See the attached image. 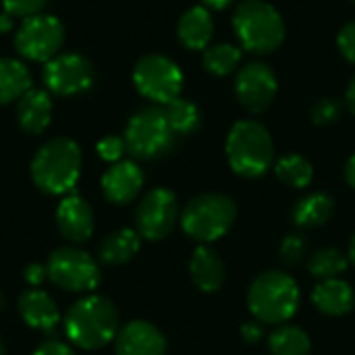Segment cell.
Listing matches in <instances>:
<instances>
[{
    "label": "cell",
    "instance_id": "41",
    "mask_svg": "<svg viewBox=\"0 0 355 355\" xmlns=\"http://www.w3.org/2000/svg\"><path fill=\"white\" fill-rule=\"evenodd\" d=\"M206 8H214V10H223L227 6H231L235 0H202Z\"/></svg>",
    "mask_w": 355,
    "mask_h": 355
},
{
    "label": "cell",
    "instance_id": "17",
    "mask_svg": "<svg viewBox=\"0 0 355 355\" xmlns=\"http://www.w3.org/2000/svg\"><path fill=\"white\" fill-rule=\"evenodd\" d=\"M19 314L27 327H31L40 333H52L60 322L58 306L42 289H27L21 293Z\"/></svg>",
    "mask_w": 355,
    "mask_h": 355
},
{
    "label": "cell",
    "instance_id": "45",
    "mask_svg": "<svg viewBox=\"0 0 355 355\" xmlns=\"http://www.w3.org/2000/svg\"><path fill=\"white\" fill-rule=\"evenodd\" d=\"M349 2H355V0H349Z\"/></svg>",
    "mask_w": 355,
    "mask_h": 355
},
{
    "label": "cell",
    "instance_id": "22",
    "mask_svg": "<svg viewBox=\"0 0 355 355\" xmlns=\"http://www.w3.org/2000/svg\"><path fill=\"white\" fill-rule=\"evenodd\" d=\"M333 214H335V200L329 193L316 191V193H308L293 206L291 223L297 229L310 231L327 225Z\"/></svg>",
    "mask_w": 355,
    "mask_h": 355
},
{
    "label": "cell",
    "instance_id": "38",
    "mask_svg": "<svg viewBox=\"0 0 355 355\" xmlns=\"http://www.w3.org/2000/svg\"><path fill=\"white\" fill-rule=\"evenodd\" d=\"M12 29H15V17L8 15L6 10H2L0 12V33H8Z\"/></svg>",
    "mask_w": 355,
    "mask_h": 355
},
{
    "label": "cell",
    "instance_id": "33",
    "mask_svg": "<svg viewBox=\"0 0 355 355\" xmlns=\"http://www.w3.org/2000/svg\"><path fill=\"white\" fill-rule=\"evenodd\" d=\"M96 150H98V154H100L102 160L114 164V162H119L123 158V154L127 152V146H125V139L123 137H119V135H106V137H102L98 141Z\"/></svg>",
    "mask_w": 355,
    "mask_h": 355
},
{
    "label": "cell",
    "instance_id": "14",
    "mask_svg": "<svg viewBox=\"0 0 355 355\" xmlns=\"http://www.w3.org/2000/svg\"><path fill=\"white\" fill-rule=\"evenodd\" d=\"M144 187V171L133 160H119L102 175V193L114 206L133 202Z\"/></svg>",
    "mask_w": 355,
    "mask_h": 355
},
{
    "label": "cell",
    "instance_id": "43",
    "mask_svg": "<svg viewBox=\"0 0 355 355\" xmlns=\"http://www.w3.org/2000/svg\"><path fill=\"white\" fill-rule=\"evenodd\" d=\"M0 355H6V349H4V341H2V335H0Z\"/></svg>",
    "mask_w": 355,
    "mask_h": 355
},
{
    "label": "cell",
    "instance_id": "16",
    "mask_svg": "<svg viewBox=\"0 0 355 355\" xmlns=\"http://www.w3.org/2000/svg\"><path fill=\"white\" fill-rule=\"evenodd\" d=\"M56 225L64 239L71 243H83L94 233L92 206L79 196H64L56 210Z\"/></svg>",
    "mask_w": 355,
    "mask_h": 355
},
{
    "label": "cell",
    "instance_id": "34",
    "mask_svg": "<svg viewBox=\"0 0 355 355\" xmlns=\"http://www.w3.org/2000/svg\"><path fill=\"white\" fill-rule=\"evenodd\" d=\"M337 48L347 62L355 64V21L345 23L337 35Z\"/></svg>",
    "mask_w": 355,
    "mask_h": 355
},
{
    "label": "cell",
    "instance_id": "24",
    "mask_svg": "<svg viewBox=\"0 0 355 355\" xmlns=\"http://www.w3.org/2000/svg\"><path fill=\"white\" fill-rule=\"evenodd\" d=\"M139 245L141 235L135 229H119L100 243V260L110 266L125 264L139 252Z\"/></svg>",
    "mask_w": 355,
    "mask_h": 355
},
{
    "label": "cell",
    "instance_id": "21",
    "mask_svg": "<svg viewBox=\"0 0 355 355\" xmlns=\"http://www.w3.org/2000/svg\"><path fill=\"white\" fill-rule=\"evenodd\" d=\"M312 304L327 316H345L355 306L354 289L343 279L320 281L312 291Z\"/></svg>",
    "mask_w": 355,
    "mask_h": 355
},
{
    "label": "cell",
    "instance_id": "12",
    "mask_svg": "<svg viewBox=\"0 0 355 355\" xmlns=\"http://www.w3.org/2000/svg\"><path fill=\"white\" fill-rule=\"evenodd\" d=\"M44 83L50 94L62 98L77 96L92 87L94 67L77 52H60L44 64Z\"/></svg>",
    "mask_w": 355,
    "mask_h": 355
},
{
    "label": "cell",
    "instance_id": "25",
    "mask_svg": "<svg viewBox=\"0 0 355 355\" xmlns=\"http://www.w3.org/2000/svg\"><path fill=\"white\" fill-rule=\"evenodd\" d=\"M268 349L272 355H310L312 341L304 329L295 324H281L268 337Z\"/></svg>",
    "mask_w": 355,
    "mask_h": 355
},
{
    "label": "cell",
    "instance_id": "44",
    "mask_svg": "<svg viewBox=\"0 0 355 355\" xmlns=\"http://www.w3.org/2000/svg\"><path fill=\"white\" fill-rule=\"evenodd\" d=\"M2 308H4V297H2V293H0V312H2Z\"/></svg>",
    "mask_w": 355,
    "mask_h": 355
},
{
    "label": "cell",
    "instance_id": "32",
    "mask_svg": "<svg viewBox=\"0 0 355 355\" xmlns=\"http://www.w3.org/2000/svg\"><path fill=\"white\" fill-rule=\"evenodd\" d=\"M46 6H48V0H2V10H6L8 15L21 21L42 15Z\"/></svg>",
    "mask_w": 355,
    "mask_h": 355
},
{
    "label": "cell",
    "instance_id": "2",
    "mask_svg": "<svg viewBox=\"0 0 355 355\" xmlns=\"http://www.w3.org/2000/svg\"><path fill=\"white\" fill-rule=\"evenodd\" d=\"M81 175V148L71 137L46 141L31 160V179L48 196H67Z\"/></svg>",
    "mask_w": 355,
    "mask_h": 355
},
{
    "label": "cell",
    "instance_id": "26",
    "mask_svg": "<svg viewBox=\"0 0 355 355\" xmlns=\"http://www.w3.org/2000/svg\"><path fill=\"white\" fill-rule=\"evenodd\" d=\"M277 179L293 189H306L314 179V166L302 154H285L275 164Z\"/></svg>",
    "mask_w": 355,
    "mask_h": 355
},
{
    "label": "cell",
    "instance_id": "10",
    "mask_svg": "<svg viewBox=\"0 0 355 355\" xmlns=\"http://www.w3.org/2000/svg\"><path fill=\"white\" fill-rule=\"evenodd\" d=\"M64 44V25L52 15H35L25 21L15 31L17 52L33 62H48Z\"/></svg>",
    "mask_w": 355,
    "mask_h": 355
},
{
    "label": "cell",
    "instance_id": "6",
    "mask_svg": "<svg viewBox=\"0 0 355 355\" xmlns=\"http://www.w3.org/2000/svg\"><path fill=\"white\" fill-rule=\"evenodd\" d=\"M237 218L235 202L225 193H202L187 202L179 220L187 237L208 245L229 233Z\"/></svg>",
    "mask_w": 355,
    "mask_h": 355
},
{
    "label": "cell",
    "instance_id": "35",
    "mask_svg": "<svg viewBox=\"0 0 355 355\" xmlns=\"http://www.w3.org/2000/svg\"><path fill=\"white\" fill-rule=\"evenodd\" d=\"M23 279H25V283H27L31 289H40L42 283L48 279V270H46V266H42V264H29V266L25 268V272H23Z\"/></svg>",
    "mask_w": 355,
    "mask_h": 355
},
{
    "label": "cell",
    "instance_id": "9",
    "mask_svg": "<svg viewBox=\"0 0 355 355\" xmlns=\"http://www.w3.org/2000/svg\"><path fill=\"white\" fill-rule=\"evenodd\" d=\"M46 270L54 285L73 293H89L100 285L98 262L87 252L73 245L54 250L48 258Z\"/></svg>",
    "mask_w": 355,
    "mask_h": 355
},
{
    "label": "cell",
    "instance_id": "8",
    "mask_svg": "<svg viewBox=\"0 0 355 355\" xmlns=\"http://www.w3.org/2000/svg\"><path fill=\"white\" fill-rule=\"evenodd\" d=\"M133 85L146 100L166 106L183 92V71L164 54H146L133 67Z\"/></svg>",
    "mask_w": 355,
    "mask_h": 355
},
{
    "label": "cell",
    "instance_id": "3",
    "mask_svg": "<svg viewBox=\"0 0 355 355\" xmlns=\"http://www.w3.org/2000/svg\"><path fill=\"white\" fill-rule=\"evenodd\" d=\"M229 166L243 179H258L268 173L275 160V144L270 131L252 119L237 121L225 144Z\"/></svg>",
    "mask_w": 355,
    "mask_h": 355
},
{
    "label": "cell",
    "instance_id": "20",
    "mask_svg": "<svg viewBox=\"0 0 355 355\" xmlns=\"http://www.w3.org/2000/svg\"><path fill=\"white\" fill-rule=\"evenodd\" d=\"M214 35V19L210 8L191 6L177 23V37L187 50H206Z\"/></svg>",
    "mask_w": 355,
    "mask_h": 355
},
{
    "label": "cell",
    "instance_id": "15",
    "mask_svg": "<svg viewBox=\"0 0 355 355\" xmlns=\"http://www.w3.org/2000/svg\"><path fill=\"white\" fill-rule=\"evenodd\" d=\"M116 355H166L164 335L148 320H131L116 335Z\"/></svg>",
    "mask_w": 355,
    "mask_h": 355
},
{
    "label": "cell",
    "instance_id": "7",
    "mask_svg": "<svg viewBox=\"0 0 355 355\" xmlns=\"http://www.w3.org/2000/svg\"><path fill=\"white\" fill-rule=\"evenodd\" d=\"M125 146L139 160H154L166 154L175 144V133L166 121V114L158 106L137 110L125 129Z\"/></svg>",
    "mask_w": 355,
    "mask_h": 355
},
{
    "label": "cell",
    "instance_id": "23",
    "mask_svg": "<svg viewBox=\"0 0 355 355\" xmlns=\"http://www.w3.org/2000/svg\"><path fill=\"white\" fill-rule=\"evenodd\" d=\"M31 89V73L17 58H0V106L19 102V98Z\"/></svg>",
    "mask_w": 355,
    "mask_h": 355
},
{
    "label": "cell",
    "instance_id": "5",
    "mask_svg": "<svg viewBox=\"0 0 355 355\" xmlns=\"http://www.w3.org/2000/svg\"><path fill=\"white\" fill-rule=\"evenodd\" d=\"M233 29L239 44L254 54H270L285 42V21L264 0L239 2L233 12Z\"/></svg>",
    "mask_w": 355,
    "mask_h": 355
},
{
    "label": "cell",
    "instance_id": "4",
    "mask_svg": "<svg viewBox=\"0 0 355 355\" xmlns=\"http://www.w3.org/2000/svg\"><path fill=\"white\" fill-rule=\"evenodd\" d=\"M300 297V287L293 277L281 270H268L252 281L248 308L262 324H283L295 316Z\"/></svg>",
    "mask_w": 355,
    "mask_h": 355
},
{
    "label": "cell",
    "instance_id": "37",
    "mask_svg": "<svg viewBox=\"0 0 355 355\" xmlns=\"http://www.w3.org/2000/svg\"><path fill=\"white\" fill-rule=\"evenodd\" d=\"M33 355H75V352L60 341H44Z\"/></svg>",
    "mask_w": 355,
    "mask_h": 355
},
{
    "label": "cell",
    "instance_id": "42",
    "mask_svg": "<svg viewBox=\"0 0 355 355\" xmlns=\"http://www.w3.org/2000/svg\"><path fill=\"white\" fill-rule=\"evenodd\" d=\"M347 256H349V262L355 264V235L352 237V243H349V252H347Z\"/></svg>",
    "mask_w": 355,
    "mask_h": 355
},
{
    "label": "cell",
    "instance_id": "11",
    "mask_svg": "<svg viewBox=\"0 0 355 355\" xmlns=\"http://www.w3.org/2000/svg\"><path fill=\"white\" fill-rule=\"evenodd\" d=\"M177 220H179L177 196L166 187H156L148 191L135 212L137 233L148 241H160L166 235H171Z\"/></svg>",
    "mask_w": 355,
    "mask_h": 355
},
{
    "label": "cell",
    "instance_id": "29",
    "mask_svg": "<svg viewBox=\"0 0 355 355\" xmlns=\"http://www.w3.org/2000/svg\"><path fill=\"white\" fill-rule=\"evenodd\" d=\"M241 62V50L235 44H214L208 46L202 54V67L214 77L231 75Z\"/></svg>",
    "mask_w": 355,
    "mask_h": 355
},
{
    "label": "cell",
    "instance_id": "36",
    "mask_svg": "<svg viewBox=\"0 0 355 355\" xmlns=\"http://www.w3.org/2000/svg\"><path fill=\"white\" fill-rule=\"evenodd\" d=\"M241 337H243V341L245 343H260L262 341V337H264V327H262V322L260 320H248V322H243L241 324Z\"/></svg>",
    "mask_w": 355,
    "mask_h": 355
},
{
    "label": "cell",
    "instance_id": "27",
    "mask_svg": "<svg viewBox=\"0 0 355 355\" xmlns=\"http://www.w3.org/2000/svg\"><path fill=\"white\" fill-rule=\"evenodd\" d=\"M162 110H164L166 121H168V125H171L175 135H191L202 125L200 108L191 100H187V98L179 96L173 102H168Z\"/></svg>",
    "mask_w": 355,
    "mask_h": 355
},
{
    "label": "cell",
    "instance_id": "1",
    "mask_svg": "<svg viewBox=\"0 0 355 355\" xmlns=\"http://www.w3.org/2000/svg\"><path fill=\"white\" fill-rule=\"evenodd\" d=\"M64 333L81 349H100L119 335V310L104 295H87L67 312Z\"/></svg>",
    "mask_w": 355,
    "mask_h": 355
},
{
    "label": "cell",
    "instance_id": "30",
    "mask_svg": "<svg viewBox=\"0 0 355 355\" xmlns=\"http://www.w3.org/2000/svg\"><path fill=\"white\" fill-rule=\"evenodd\" d=\"M341 112H343V104L335 98H322L314 104L312 108V123L318 125V127H329V125H335L339 119H341Z\"/></svg>",
    "mask_w": 355,
    "mask_h": 355
},
{
    "label": "cell",
    "instance_id": "40",
    "mask_svg": "<svg viewBox=\"0 0 355 355\" xmlns=\"http://www.w3.org/2000/svg\"><path fill=\"white\" fill-rule=\"evenodd\" d=\"M345 181H347L349 187L355 189V154L347 160V164H345Z\"/></svg>",
    "mask_w": 355,
    "mask_h": 355
},
{
    "label": "cell",
    "instance_id": "13",
    "mask_svg": "<svg viewBox=\"0 0 355 355\" xmlns=\"http://www.w3.org/2000/svg\"><path fill=\"white\" fill-rule=\"evenodd\" d=\"M279 92L275 71L260 60L243 64L235 77V96L237 102L252 114L266 112Z\"/></svg>",
    "mask_w": 355,
    "mask_h": 355
},
{
    "label": "cell",
    "instance_id": "18",
    "mask_svg": "<svg viewBox=\"0 0 355 355\" xmlns=\"http://www.w3.org/2000/svg\"><path fill=\"white\" fill-rule=\"evenodd\" d=\"M189 275L200 291L216 293L227 279V266L214 248L198 245L189 260Z\"/></svg>",
    "mask_w": 355,
    "mask_h": 355
},
{
    "label": "cell",
    "instance_id": "28",
    "mask_svg": "<svg viewBox=\"0 0 355 355\" xmlns=\"http://www.w3.org/2000/svg\"><path fill=\"white\" fill-rule=\"evenodd\" d=\"M349 266V256L337 248H322L314 252L308 260V270L318 281L339 279Z\"/></svg>",
    "mask_w": 355,
    "mask_h": 355
},
{
    "label": "cell",
    "instance_id": "19",
    "mask_svg": "<svg viewBox=\"0 0 355 355\" xmlns=\"http://www.w3.org/2000/svg\"><path fill=\"white\" fill-rule=\"evenodd\" d=\"M52 121V98L50 92L31 87L17 102V123L29 135H40Z\"/></svg>",
    "mask_w": 355,
    "mask_h": 355
},
{
    "label": "cell",
    "instance_id": "39",
    "mask_svg": "<svg viewBox=\"0 0 355 355\" xmlns=\"http://www.w3.org/2000/svg\"><path fill=\"white\" fill-rule=\"evenodd\" d=\"M345 104H347L349 112L355 114V75L352 77V81H349V85L345 89Z\"/></svg>",
    "mask_w": 355,
    "mask_h": 355
},
{
    "label": "cell",
    "instance_id": "31",
    "mask_svg": "<svg viewBox=\"0 0 355 355\" xmlns=\"http://www.w3.org/2000/svg\"><path fill=\"white\" fill-rule=\"evenodd\" d=\"M306 254H308V243H306V239L302 235L293 233V235H287L281 241L279 256L287 266H297L300 262H304Z\"/></svg>",
    "mask_w": 355,
    "mask_h": 355
}]
</instances>
